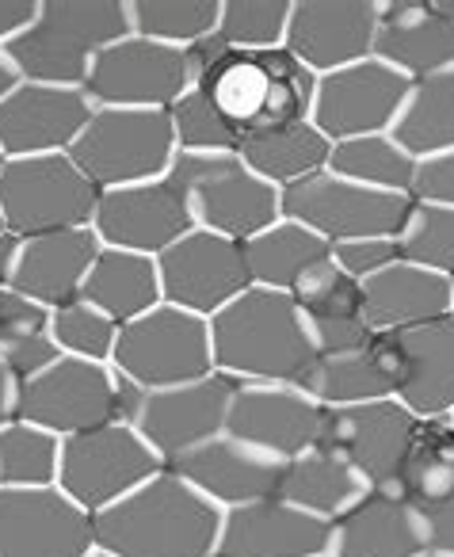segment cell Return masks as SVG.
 <instances>
[{
	"mask_svg": "<svg viewBox=\"0 0 454 557\" xmlns=\"http://www.w3.org/2000/svg\"><path fill=\"white\" fill-rule=\"evenodd\" d=\"M222 508L161 470L93 516V546L111 557H207L218 549Z\"/></svg>",
	"mask_w": 454,
	"mask_h": 557,
	"instance_id": "1",
	"label": "cell"
},
{
	"mask_svg": "<svg viewBox=\"0 0 454 557\" xmlns=\"http://www.w3.org/2000/svg\"><path fill=\"white\" fill-rule=\"evenodd\" d=\"M210 348L214 371L237 382L306 386L317 363L298 302L263 287H248L237 302L210 318Z\"/></svg>",
	"mask_w": 454,
	"mask_h": 557,
	"instance_id": "2",
	"label": "cell"
},
{
	"mask_svg": "<svg viewBox=\"0 0 454 557\" xmlns=\"http://www.w3.org/2000/svg\"><path fill=\"white\" fill-rule=\"evenodd\" d=\"M408 207H413L408 195L370 191V187L352 184L329 169L279 191V214L286 222L314 230L329 245L363 237H397Z\"/></svg>",
	"mask_w": 454,
	"mask_h": 557,
	"instance_id": "12",
	"label": "cell"
},
{
	"mask_svg": "<svg viewBox=\"0 0 454 557\" xmlns=\"http://www.w3.org/2000/svg\"><path fill=\"white\" fill-rule=\"evenodd\" d=\"M222 0H126L131 35L187 50L214 35Z\"/></svg>",
	"mask_w": 454,
	"mask_h": 557,
	"instance_id": "39",
	"label": "cell"
},
{
	"mask_svg": "<svg viewBox=\"0 0 454 557\" xmlns=\"http://www.w3.org/2000/svg\"><path fill=\"white\" fill-rule=\"evenodd\" d=\"M172 138H176V153H241V134L233 123L199 92L187 88L176 103L169 108Z\"/></svg>",
	"mask_w": 454,
	"mask_h": 557,
	"instance_id": "43",
	"label": "cell"
},
{
	"mask_svg": "<svg viewBox=\"0 0 454 557\" xmlns=\"http://www.w3.org/2000/svg\"><path fill=\"white\" fill-rule=\"evenodd\" d=\"M100 191L70 161V153L20 157L0 169V218L12 237L93 225Z\"/></svg>",
	"mask_w": 454,
	"mask_h": 557,
	"instance_id": "10",
	"label": "cell"
},
{
	"mask_svg": "<svg viewBox=\"0 0 454 557\" xmlns=\"http://www.w3.org/2000/svg\"><path fill=\"white\" fill-rule=\"evenodd\" d=\"M329 153H332V141L314 123H294V126H279V131L248 134L241 141V161L260 180H268L271 187H279V191L329 169Z\"/></svg>",
	"mask_w": 454,
	"mask_h": 557,
	"instance_id": "34",
	"label": "cell"
},
{
	"mask_svg": "<svg viewBox=\"0 0 454 557\" xmlns=\"http://www.w3.org/2000/svg\"><path fill=\"white\" fill-rule=\"evenodd\" d=\"M16 252H20V237H12V233H0V287H9V283H12Z\"/></svg>",
	"mask_w": 454,
	"mask_h": 557,
	"instance_id": "50",
	"label": "cell"
},
{
	"mask_svg": "<svg viewBox=\"0 0 454 557\" xmlns=\"http://www.w3.org/2000/svg\"><path fill=\"white\" fill-rule=\"evenodd\" d=\"M70 161L93 180L96 191L169 176L176 161L169 111L96 108L81 138L73 141Z\"/></svg>",
	"mask_w": 454,
	"mask_h": 557,
	"instance_id": "6",
	"label": "cell"
},
{
	"mask_svg": "<svg viewBox=\"0 0 454 557\" xmlns=\"http://www.w3.org/2000/svg\"><path fill=\"white\" fill-rule=\"evenodd\" d=\"M62 440L27 420L0 428V488H50L58 485Z\"/></svg>",
	"mask_w": 454,
	"mask_h": 557,
	"instance_id": "40",
	"label": "cell"
},
{
	"mask_svg": "<svg viewBox=\"0 0 454 557\" xmlns=\"http://www.w3.org/2000/svg\"><path fill=\"white\" fill-rule=\"evenodd\" d=\"M192 85L195 73L187 50L126 35L96 54L81 88L93 100V108L169 111Z\"/></svg>",
	"mask_w": 454,
	"mask_h": 557,
	"instance_id": "13",
	"label": "cell"
},
{
	"mask_svg": "<svg viewBox=\"0 0 454 557\" xmlns=\"http://www.w3.org/2000/svg\"><path fill=\"white\" fill-rule=\"evenodd\" d=\"M0 233H9V230H4V218H0Z\"/></svg>",
	"mask_w": 454,
	"mask_h": 557,
	"instance_id": "55",
	"label": "cell"
},
{
	"mask_svg": "<svg viewBox=\"0 0 454 557\" xmlns=\"http://www.w3.org/2000/svg\"><path fill=\"white\" fill-rule=\"evenodd\" d=\"M35 12H39V0H0V50L32 24Z\"/></svg>",
	"mask_w": 454,
	"mask_h": 557,
	"instance_id": "48",
	"label": "cell"
},
{
	"mask_svg": "<svg viewBox=\"0 0 454 557\" xmlns=\"http://www.w3.org/2000/svg\"><path fill=\"white\" fill-rule=\"evenodd\" d=\"M157 275H161V302L207 321L253 287L245 245L207 230H192L172 248H164L157 256Z\"/></svg>",
	"mask_w": 454,
	"mask_h": 557,
	"instance_id": "14",
	"label": "cell"
},
{
	"mask_svg": "<svg viewBox=\"0 0 454 557\" xmlns=\"http://www.w3.org/2000/svg\"><path fill=\"white\" fill-rule=\"evenodd\" d=\"M241 138L279 126L309 123L317 77L291 54L275 50H230L225 47L207 70L195 73V85Z\"/></svg>",
	"mask_w": 454,
	"mask_h": 557,
	"instance_id": "3",
	"label": "cell"
},
{
	"mask_svg": "<svg viewBox=\"0 0 454 557\" xmlns=\"http://www.w3.org/2000/svg\"><path fill=\"white\" fill-rule=\"evenodd\" d=\"M218 554L225 557H321L329 554V523L294 508L283 496L222 511Z\"/></svg>",
	"mask_w": 454,
	"mask_h": 557,
	"instance_id": "24",
	"label": "cell"
},
{
	"mask_svg": "<svg viewBox=\"0 0 454 557\" xmlns=\"http://www.w3.org/2000/svg\"><path fill=\"white\" fill-rule=\"evenodd\" d=\"M367 488H370L367 481H363L336 450L317 443V447L294 455L291 462H283V478H279L275 496H283L294 508L332 523V519L344 516Z\"/></svg>",
	"mask_w": 454,
	"mask_h": 557,
	"instance_id": "31",
	"label": "cell"
},
{
	"mask_svg": "<svg viewBox=\"0 0 454 557\" xmlns=\"http://www.w3.org/2000/svg\"><path fill=\"white\" fill-rule=\"evenodd\" d=\"M58 356L62 351L50 336V310L20 290L0 287V359L16 374V382L47 371Z\"/></svg>",
	"mask_w": 454,
	"mask_h": 557,
	"instance_id": "37",
	"label": "cell"
},
{
	"mask_svg": "<svg viewBox=\"0 0 454 557\" xmlns=\"http://www.w3.org/2000/svg\"><path fill=\"white\" fill-rule=\"evenodd\" d=\"M126 35V0H39L35 20L4 47V58L20 81L81 88L96 54Z\"/></svg>",
	"mask_w": 454,
	"mask_h": 557,
	"instance_id": "4",
	"label": "cell"
},
{
	"mask_svg": "<svg viewBox=\"0 0 454 557\" xmlns=\"http://www.w3.org/2000/svg\"><path fill=\"white\" fill-rule=\"evenodd\" d=\"M408 85L397 70L382 65L378 58L355 62L347 70L317 77L314 111L309 123L336 146V141L370 138V134H390L401 103L408 96Z\"/></svg>",
	"mask_w": 454,
	"mask_h": 557,
	"instance_id": "15",
	"label": "cell"
},
{
	"mask_svg": "<svg viewBox=\"0 0 454 557\" xmlns=\"http://www.w3.org/2000/svg\"><path fill=\"white\" fill-rule=\"evenodd\" d=\"M93 230L103 248H123V252H142L157 260L164 248L187 237L195 222L180 184L172 176H161L149 184L100 191Z\"/></svg>",
	"mask_w": 454,
	"mask_h": 557,
	"instance_id": "17",
	"label": "cell"
},
{
	"mask_svg": "<svg viewBox=\"0 0 454 557\" xmlns=\"http://www.w3.org/2000/svg\"><path fill=\"white\" fill-rule=\"evenodd\" d=\"M390 138L413 161L454 149V70L431 73V77L408 85L405 103L390 126Z\"/></svg>",
	"mask_w": 454,
	"mask_h": 557,
	"instance_id": "35",
	"label": "cell"
},
{
	"mask_svg": "<svg viewBox=\"0 0 454 557\" xmlns=\"http://www.w3.org/2000/svg\"><path fill=\"white\" fill-rule=\"evenodd\" d=\"M397 252L416 268L454 278V207L413 202L397 233Z\"/></svg>",
	"mask_w": 454,
	"mask_h": 557,
	"instance_id": "41",
	"label": "cell"
},
{
	"mask_svg": "<svg viewBox=\"0 0 454 557\" xmlns=\"http://www.w3.org/2000/svg\"><path fill=\"white\" fill-rule=\"evenodd\" d=\"M397 260H401L397 237H363V240L332 245V263H336L344 275H352L355 283H367L370 275H378V271H385Z\"/></svg>",
	"mask_w": 454,
	"mask_h": 557,
	"instance_id": "45",
	"label": "cell"
},
{
	"mask_svg": "<svg viewBox=\"0 0 454 557\" xmlns=\"http://www.w3.org/2000/svg\"><path fill=\"white\" fill-rule=\"evenodd\" d=\"M93 100L85 88H58L20 81L0 100V149L9 161L20 157H54L70 153L73 141L93 119Z\"/></svg>",
	"mask_w": 454,
	"mask_h": 557,
	"instance_id": "22",
	"label": "cell"
},
{
	"mask_svg": "<svg viewBox=\"0 0 454 557\" xmlns=\"http://www.w3.org/2000/svg\"><path fill=\"white\" fill-rule=\"evenodd\" d=\"M169 176L184 191L195 230L245 245L283 218L279 187L256 176L241 153H176Z\"/></svg>",
	"mask_w": 454,
	"mask_h": 557,
	"instance_id": "5",
	"label": "cell"
},
{
	"mask_svg": "<svg viewBox=\"0 0 454 557\" xmlns=\"http://www.w3.org/2000/svg\"><path fill=\"white\" fill-rule=\"evenodd\" d=\"M245 260L253 287L294 295L317 268L332 260V245L306 225L279 218L275 225L245 240Z\"/></svg>",
	"mask_w": 454,
	"mask_h": 557,
	"instance_id": "30",
	"label": "cell"
},
{
	"mask_svg": "<svg viewBox=\"0 0 454 557\" xmlns=\"http://www.w3.org/2000/svg\"><path fill=\"white\" fill-rule=\"evenodd\" d=\"M16 420L47 428L58 440L123 420V379L111 363L58 356L47 371L16 386Z\"/></svg>",
	"mask_w": 454,
	"mask_h": 557,
	"instance_id": "9",
	"label": "cell"
},
{
	"mask_svg": "<svg viewBox=\"0 0 454 557\" xmlns=\"http://www.w3.org/2000/svg\"><path fill=\"white\" fill-rule=\"evenodd\" d=\"M16 85H20V73L12 70V62L4 58V50H0V100H4Z\"/></svg>",
	"mask_w": 454,
	"mask_h": 557,
	"instance_id": "51",
	"label": "cell"
},
{
	"mask_svg": "<svg viewBox=\"0 0 454 557\" xmlns=\"http://www.w3.org/2000/svg\"><path fill=\"white\" fill-rule=\"evenodd\" d=\"M50 336L58 351L73 359H93V363H111L119 341V321H111L103 310H96L85 298L50 310Z\"/></svg>",
	"mask_w": 454,
	"mask_h": 557,
	"instance_id": "44",
	"label": "cell"
},
{
	"mask_svg": "<svg viewBox=\"0 0 454 557\" xmlns=\"http://www.w3.org/2000/svg\"><path fill=\"white\" fill-rule=\"evenodd\" d=\"M100 248L103 245L93 225L24 237L9 287L20 290L24 298H32V302H39L42 310H58V306L81 298Z\"/></svg>",
	"mask_w": 454,
	"mask_h": 557,
	"instance_id": "26",
	"label": "cell"
},
{
	"mask_svg": "<svg viewBox=\"0 0 454 557\" xmlns=\"http://www.w3.org/2000/svg\"><path fill=\"white\" fill-rule=\"evenodd\" d=\"M233 394L237 379L222 371L169 389H142L123 379V424H131L169 466L172 458L225 432Z\"/></svg>",
	"mask_w": 454,
	"mask_h": 557,
	"instance_id": "8",
	"label": "cell"
},
{
	"mask_svg": "<svg viewBox=\"0 0 454 557\" xmlns=\"http://www.w3.org/2000/svg\"><path fill=\"white\" fill-rule=\"evenodd\" d=\"M424 519L393 488H367L329 523V557H424Z\"/></svg>",
	"mask_w": 454,
	"mask_h": 557,
	"instance_id": "27",
	"label": "cell"
},
{
	"mask_svg": "<svg viewBox=\"0 0 454 557\" xmlns=\"http://www.w3.org/2000/svg\"><path fill=\"white\" fill-rule=\"evenodd\" d=\"M161 470L164 462L157 458V450L131 424L119 420V424H103L62 440L58 488L88 516H96Z\"/></svg>",
	"mask_w": 454,
	"mask_h": 557,
	"instance_id": "11",
	"label": "cell"
},
{
	"mask_svg": "<svg viewBox=\"0 0 454 557\" xmlns=\"http://www.w3.org/2000/svg\"><path fill=\"white\" fill-rule=\"evenodd\" d=\"M393 371V397L413 417H454V313L401 333H378Z\"/></svg>",
	"mask_w": 454,
	"mask_h": 557,
	"instance_id": "20",
	"label": "cell"
},
{
	"mask_svg": "<svg viewBox=\"0 0 454 557\" xmlns=\"http://www.w3.org/2000/svg\"><path fill=\"white\" fill-rule=\"evenodd\" d=\"M370 58L405 81L454 70V20L435 9V0H378Z\"/></svg>",
	"mask_w": 454,
	"mask_h": 557,
	"instance_id": "25",
	"label": "cell"
},
{
	"mask_svg": "<svg viewBox=\"0 0 454 557\" xmlns=\"http://www.w3.org/2000/svg\"><path fill=\"white\" fill-rule=\"evenodd\" d=\"M88 557H111V554H103V549H93V554H88Z\"/></svg>",
	"mask_w": 454,
	"mask_h": 557,
	"instance_id": "52",
	"label": "cell"
},
{
	"mask_svg": "<svg viewBox=\"0 0 454 557\" xmlns=\"http://www.w3.org/2000/svg\"><path fill=\"white\" fill-rule=\"evenodd\" d=\"M393 493L416 511L446 500L454 493V417H431L416 424L405 462L393 481Z\"/></svg>",
	"mask_w": 454,
	"mask_h": 557,
	"instance_id": "36",
	"label": "cell"
},
{
	"mask_svg": "<svg viewBox=\"0 0 454 557\" xmlns=\"http://www.w3.org/2000/svg\"><path fill=\"white\" fill-rule=\"evenodd\" d=\"M111 367L142 389H169L214 374L210 321L161 302L157 310L119 325Z\"/></svg>",
	"mask_w": 454,
	"mask_h": 557,
	"instance_id": "7",
	"label": "cell"
},
{
	"mask_svg": "<svg viewBox=\"0 0 454 557\" xmlns=\"http://www.w3.org/2000/svg\"><path fill=\"white\" fill-rule=\"evenodd\" d=\"M16 374L4 367V359H0V428L9 424V420H16Z\"/></svg>",
	"mask_w": 454,
	"mask_h": 557,
	"instance_id": "49",
	"label": "cell"
},
{
	"mask_svg": "<svg viewBox=\"0 0 454 557\" xmlns=\"http://www.w3.org/2000/svg\"><path fill=\"white\" fill-rule=\"evenodd\" d=\"M306 394L317 405H324V409H344V405H367L393 397V371L378 333L375 341L355 351L317 356L314 371L306 379Z\"/></svg>",
	"mask_w": 454,
	"mask_h": 557,
	"instance_id": "33",
	"label": "cell"
},
{
	"mask_svg": "<svg viewBox=\"0 0 454 557\" xmlns=\"http://www.w3.org/2000/svg\"><path fill=\"white\" fill-rule=\"evenodd\" d=\"M420 417L405 409L397 397L367 405H344V409H324L321 447L336 450L370 488H390L405 462V450L416 435Z\"/></svg>",
	"mask_w": 454,
	"mask_h": 557,
	"instance_id": "16",
	"label": "cell"
},
{
	"mask_svg": "<svg viewBox=\"0 0 454 557\" xmlns=\"http://www.w3.org/2000/svg\"><path fill=\"white\" fill-rule=\"evenodd\" d=\"M420 519H424V539H428V554L454 557V493L446 500L424 508Z\"/></svg>",
	"mask_w": 454,
	"mask_h": 557,
	"instance_id": "47",
	"label": "cell"
},
{
	"mask_svg": "<svg viewBox=\"0 0 454 557\" xmlns=\"http://www.w3.org/2000/svg\"><path fill=\"white\" fill-rule=\"evenodd\" d=\"M291 298L306 318L317 356L355 351L375 341V329L367 325V313H363V283L344 275L332 260L317 268Z\"/></svg>",
	"mask_w": 454,
	"mask_h": 557,
	"instance_id": "28",
	"label": "cell"
},
{
	"mask_svg": "<svg viewBox=\"0 0 454 557\" xmlns=\"http://www.w3.org/2000/svg\"><path fill=\"white\" fill-rule=\"evenodd\" d=\"M164 470L184 478L195 493L207 496L222 511L263 500V496H275L279 478H283V462L279 458L263 455V450L248 447V443L233 440L225 432L192 447L187 455L172 458Z\"/></svg>",
	"mask_w": 454,
	"mask_h": 557,
	"instance_id": "23",
	"label": "cell"
},
{
	"mask_svg": "<svg viewBox=\"0 0 454 557\" xmlns=\"http://www.w3.org/2000/svg\"><path fill=\"white\" fill-rule=\"evenodd\" d=\"M93 516L58 485L0 488V557H88Z\"/></svg>",
	"mask_w": 454,
	"mask_h": 557,
	"instance_id": "19",
	"label": "cell"
},
{
	"mask_svg": "<svg viewBox=\"0 0 454 557\" xmlns=\"http://www.w3.org/2000/svg\"><path fill=\"white\" fill-rule=\"evenodd\" d=\"M363 313L375 333H401L435 321L451 313V278L397 260L363 283Z\"/></svg>",
	"mask_w": 454,
	"mask_h": 557,
	"instance_id": "29",
	"label": "cell"
},
{
	"mask_svg": "<svg viewBox=\"0 0 454 557\" xmlns=\"http://www.w3.org/2000/svg\"><path fill=\"white\" fill-rule=\"evenodd\" d=\"M413 202H431V207H454V149L416 161L413 176Z\"/></svg>",
	"mask_w": 454,
	"mask_h": 557,
	"instance_id": "46",
	"label": "cell"
},
{
	"mask_svg": "<svg viewBox=\"0 0 454 557\" xmlns=\"http://www.w3.org/2000/svg\"><path fill=\"white\" fill-rule=\"evenodd\" d=\"M4 164H9V157H4V149H0V169H4Z\"/></svg>",
	"mask_w": 454,
	"mask_h": 557,
	"instance_id": "53",
	"label": "cell"
},
{
	"mask_svg": "<svg viewBox=\"0 0 454 557\" xmlns=\"http://www.w3.org/2000/svg\"><path fill=\"white\" fill-rule=\"evenodd\" d=\"M291 0H222L214 35L230 50H275L286 39Z\"/></svg>",
	"mask_w": 454,
	"mask_h": 557,
	"instance_id": "42",
	"label": "cell"
},
{
	"mask_svg": "<svg viewBox=\"0 0 454 557\" xmlns=\"http://www.w3.org/2000/svg\"><path fill=\"white\" fill-rule=\"evenodd\" d=\"M85 302L103 310L111 321L126 325V321L142 318V313L161 306V275H157V260L142 252H123V248H100L93 271L81 290Z\"/></svg>",
	"mask_w": 454,
	"mask_h": 557,
	"instance_id": "32",
	"label": "cell"
},
{
	"mask_svg": "<svg viewBox=\"0 0 454 557\" xmlns=\"http://www.w3.org/2000/svg\"><path fill=\"white\" fill-rule=\"evenodd\" d=\"M321 424L324 405H317L306 394V386L237 382L230 417H225V435L279 458V462H291L294 455L317 447Z\"/></svg>",
	"mask_w": 454,
	"mask_h": 557,
	"instance_id": "18",
	"label": "cell"
},
{
	"mask_svg": "<svg viewBox=\"0 0 454 557\" xmlns=\"http://www.w3.org/2000/svg\"><path fill=\"white\" fill-rule=\"evenodd\" d=\"M321 557H329V554H321Z\"/></svg>",
	"mask_w": 454,
	"mask_h": 557,
	"instance_id": "58",
	"label": "cell"
},
{
	"mask_svg": "<svg viewBox=\"0 0 454 557\" xmlns=\"http://www.w3.org/2000/svg\"><path fill=\"white\" fill-rule=\"evenodd\" d=\"M378 0H291L283 47L314 77L367 62L375 50Z\"/></svg>",
	"mask_w": 454,
	"mask_h": 557,
	"instance_id": "21",
	"label": "cell"
},
{
	"mask_svg": "<svg viewBox=\"0 0 454 557\" xmlns=\"http://www.w3.org/2000/svg\"><path fill=\"white\" fill-rule=\"evenodd\" d=\"M329 172L370 187V191L408 195L413 191L416 161L390 134H370V138L336 141L329 153Z\"/></svg>",
	"mask_w": 454,
	"mask_h": 557,
	"instance_id": "38",
	"label": "cell"
},
{
	"mask_svg": "<svg viewBox=\"0 0 454 557\" xmlns=\"http://www.w3.org/2000/svg\"><path fill=\"white\" fill-rule=\"evenodd\" d=\"M424 557H446V554H424Z\"/></svg>",
	"mask_w": 454,
	"mask_h": 557,
	"instance_id": "57",
	"label": "cell"
},
{
	"mask_svg": "<svg viewBox=\"0 0 454 557\" xmlns=\"http://www.w3.org/2000/svg\"><path fill=\"white\" fill-rule=\"evenodd\" d=\"M207 557H225V554H218V549H214V554H207Z\"/></svg>",
	"mask_w": 454,
	"mask_h": 557,
	"instance_id": "56",
	"label": "cell"
},
{
	"mask_svg": "<svg viewBox=\"0 0 454 557\" xmlns=\"http://www.w3.org/2000/svg\"><path fill=\"white\" fill-rule=\"evenodd\" d=\"M451 313H454V278H451Z\"/></svg>",
	"mask_w": 454,
	"mask_h": 557,
	"instance_id": "54",
	"label": "cell"
}]
</instances>
